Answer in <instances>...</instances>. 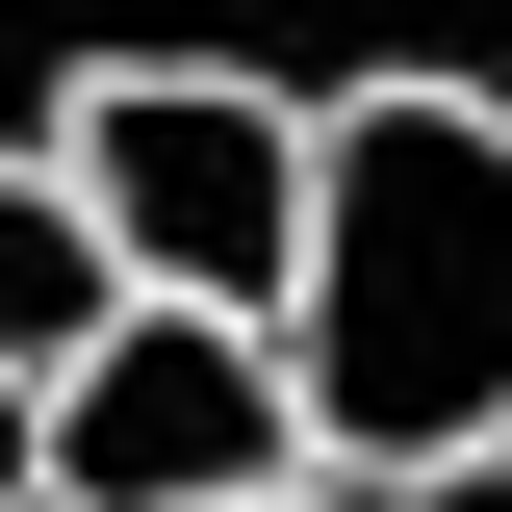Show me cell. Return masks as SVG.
Segmentation results:
<instances>
[{
  "instance_id": "cell-3",
  "label": "cell",
  "mask_w": 512,
  "mask_h": 512,
  "mask_svg": "<svg viewBox=\"0 0 512 512\" xmlns=\"http://www.w3.org/2000/svg\"><path fill=\"white\" fill-rule=\"evenodd\" d=\"M282 487H333V461L256 308H128L52 384V512H282Z\"/></svg>"
},
{
  "instance_id": "cell-2",
  "label": "cell",
  "mask_w": 512,
  "mask_h": 512,
  "mask_svg": "<svg viewBox=\"0 0 512 512\" xmlns=\"http://www.w3.org/2000/svg\"><path fill=\"white\" fill-rule=\"evenodd\" d=\"M52 154H77V205H103V256L154 282V308H256V333H282L333 103H282V77H231V52H103L52 103Z\"/></svg>"
},
{
  "instance_id": "cell-6",
  "label": "cell",
  "mask_w": 512,
  "mask_h": 512,
  "mask_svg": "<svg viewBox=\"0 0 512 512\" xmlns=\"http://www.w3.org/2000/svg\"><path fill=\"white\" fill-rule=\"evenodd\" d=\"M384 512H512V461H436V487H384Z\"/></svg>"
},
{
  "instance_id": "cell-4",
  "label": "cell",
  "mask_w": 512,
  "mask_h": 512,
  "mask_svg": "<svg viewBox=\"0 0 512 512\" xmlns=\"http://www.w3.org/2000/svg\"><path fill=\"white\" fill-rule=\"evenodd\" d=\"M128 308H154V282L103 256V205H77V154L26 128V154H0V384H77V359H103Z\"/></svg>"
},
{
  "instance_id": "cell-7",
  "label": "cell",
  "mask_w": 512,
  "mask_h": 512,
  "mask_svg": "<svg viewBox=\"0 0 512 512\" xmlns=\"http://www.w3.org/2000/svg\"><path fill=\"white\" fill-rule=\"evenodd\" d=\"M282 512H384V487H282Z\"/></svg>"
},
{
  "instance_id": "cell-5",
  "label": "cell",
  "mask_w": 512,
  "mask_h": 512,
  "mask_svg": "<svg viewBox=\"0 0 512 512\" xmlns=\"http://www.w3.org/2000/svg\"><path fill=\"white\" fill-rule=\"evenodd\" d=\"M0 512H52V384H0Z\"/></svg>"
},
{
  "instance_id": "cell-1",
  "label": "cell",
  "mask_w": 512,
  "mask_h": 512,
  "mask_svg": "<svg viewBox=\"0 0 512 512\" xmlns=\"http://www.w3.org/2000/svg\"><path fill=\"white\" fill-rule=\"evenodd\" d=\"M282 384H308L333 487L512 461V103H461V77H359V103H333Z\"/></svg>"
}]
</instances>
